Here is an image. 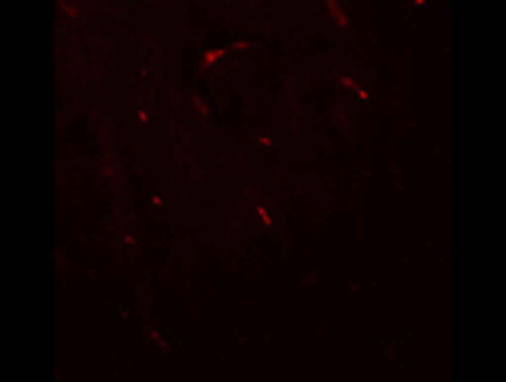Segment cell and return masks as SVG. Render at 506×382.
Here are the masks:
<instances>
[{"label": "cell", "instance_id": "6da1fadb", "mask_svg": "<svg viewBox=\"0 0 506 382\" xmlns=\"http://www.w3.org/2000/svg\"><path fill=\"white\" fill-rule=\"evenodd\" d=\"M220 57H226V48H209L206 55L199 57V64H203V68H213V64H216Z\"/></svg>", "mask_w": 506, "mask_h": 382}, {"label": "cell", "instance_id": "3957f363", "mask_svg": "<svg viewBox=\"0 0 506 382\" xmlns=\"http://www.w3.org/2000/svg\"><path fill=\"white\" fill-rule=\"evenodd\" d=\"M257 146H260V149H270V146H274V135H270V132H263L260 139H257Z\"/></svg>", "mask_w": 506, "mask_h": 382}, {"label": "cell", "instance_id": "7a4b0ae2", "mask_svg": "<svg viewBox=\"0 0 506 382\" xmlns=\"http://www.w3.org/2000/svg\"><path fill=\"white\" fill-rule=\"evenodd\" d=\"M327 14H331V20H337L341 27H348V17H344V10H341V3H327Z\"/></svg>", "mask_w": 506, "mask_h": 382}]
</instances>
